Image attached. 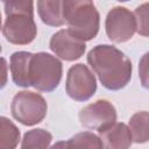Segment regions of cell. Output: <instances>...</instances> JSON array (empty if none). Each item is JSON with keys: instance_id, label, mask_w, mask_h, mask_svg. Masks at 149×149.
<instances>
[{"instance_id": "1", "label": "cell", "mask_w": 149, "mask_h": 149, "mask_svg": "<svg viewBox=\"0 0 149 149\" xmlns=\"http://www.w3.org/2000/svg\"><path fill=\"white\" fill-rule=\"evenodd\" d=\"M87 63L98 76L102 86L109 91H119L132 79L130 59L111 44H98L87 54Z\"/></svg>"}, {"instance_id": "2", "label": "cell", "mask_w": 149, "mask_h": 149, "mask_svg": "<svg viewBox=\"0 0 149 149\" xmlns=\"http://www.w3.org/2000/svg\"><path fill=\"white\" fill-rule=\"evenodd\" d=\"M63 16L71 33L85 42L99 33L100 15L93 0H63Z\"/></svg>"}, {"instance_id": "3", "label": "cell", "mask_w": 149, "mask_h": 149, "mask_svg": "<svg viewBox=\"0 0 149 149\" xmlns=\"http://www.w3.org/2000/svg\"><path fill=\"white\" fill-rule=\"evenodd\" d=\"M63 74L62 62L51 54H33L29 68L30 86L41 92H51L58 87Z\"/></svg>"}, {"instance_id": "4", "label": "cell", "mask_w": 149, "mask_h": 149, "mask_svg": "<svg viewBox=\"0 0 149 149\" xmlns=\"http://www.w3.org/2000/svg\"><path fill=\"white\" fill-rule=\"evenodd\" d=\"M10 112L13 118L23 126H35L44 120L48 105L40 93L20 91L12 100Z\"/></svg>"}, {"instance_id": "5", "label": "cell", "mask_w": 149, "mask_h": 149, "mask_svg": "<svg viewBox=\"0 0 149 149\" xmlns=\"http://www.w3.org/2000/svg\"><path fill=\"white\" fill-rule=\"evenodd\" d=\"M65 91L76 101H87L97 91V79L87 65L78 63L72 65L66 74Z\"/></svg>"}, {"instance_id": "6", "label": "cell", "mask_w": 149, "mask_h": 149, "mask_svg": "<svg viewBox=\"0 0 149 149\" xmlns=\"http://www.w3.org/2000/svg\"><path fill=\"white\" fill-rule=\"evenodd\" d=\"M2 34L9 43L15 45H27L31 43L37 35L34 14L14 13L6 15Z\"/></svg>"}, {"instance_id": "7", "label": "cell", "mask_w": 149, "mask_h": 149, "mask_svg": "<svg viewBox=\"0 0 149 149\" xmlns=\"http://www.w3.org/2000/svg\"><path fill=\"white\" fill-rule=\"evenodd\" d=\"M106 35L113 43H125L129 41L136 31V19L126 7L116 6L112 8L105 20Z\"/></svg>"}, {"instance_id": "8", "label": "cell", "mask_w": 149, "mask_h": 149, "mask_svg": "<svg viewBox=\"0 0 149 149\" xmlns=\"http://www.w3.org/2000/svg\"><path fill=\"white\" fill-rule=\"evenodd\" d=\"M116 109L106 99H99L79 112V121L83 127L91 130L101 132L116 121Z\"/></svg>"}, {"instance_id": "9", "label": "cell", "mask_w": 149, "mask_h": 149, "mask_svg": "<svg viewBox=\"0 0 149 149\" xmlns=\"http://www.w3.org/2000/svg\"><path fill=\"white\" fill-rule=\"evenodd\" d=\"M49 48L58 58L66 62H73L84 55L86 50V43L73 35L68 28L61 29L51 36Z\"/></svg>"}, {"instance_id": "10", "label": "cell", "mask_w": 149, "mask_h": 149, "mask_svg": "<svg viewBox=\"0 0 149 149\" xmlns=\"http://www.w3.org/2000/svg\"><path fill=\"white\" fill-rule=\"evenodd\" d=\"M104 148L108 149H126L132 146L133 136L127 125L122 122H114L109 127L99 132Z\"/></svg>"}, {"instance_id": "11", "label": "cell", "mask_w": 149, "mask_h": 149, "mask_svg": "<svg viewBox=\"0 0 149 149\" xmlns=\"http://www.w3.org/2000/svg\"><path fill=\"white\" fill-rule=\"evenodd\" d=\"M33 54L29 51H16L13 52L9 59V70L12 79L16 86L29 87V68Z\"/></svg>"}, {"instance_id": "12", "label": "cell", "mask_w": 149, "mask_h": 149, "mask_svg": "<svg viewBox=\"0 0 149 149\" xmlns=\"http://www.w3.org/2000/svg\"><path fill=\"white\" fill-rule=\"evenodd\" d=\"M37 13L42 22L50 27L65 23L63 16V0H37Z\"/></svg>"}, {"instance_id": "13", "label": "cell", "mask_w": 149, "mask_h": 149, "mask_svg": "<svg viewBox=\"0 0 149 149\" xmlns=\"http://www.w3.org/2000/svg\"><path fill=\"white\" fill-rule=\"evenodd\" d=\"M128 127L130 129L133 141L135 143H146L149 141V112L140 111L134 113L130 119Z\"/></svg>"}, {"instance_id": "14", "label": "cell", "mask_w": 149, "mask_h": 149, "mask_svg": "<svg viewBox=\"0 0 149 149\" xmlns=\"http://www.w3.org/2000/svg\"><path fill=\"white\" fill-rule=\"evenodd\" d=\"M20 141V130L6 116H0V148L14 149Z\"/></svg>"}, {"instance_id": "15", "label": "cell", "mask_w": 149, "mask_h": 149, "mask_svg": "<svg viewBox=\"0 0 149 149\" xmlns=\"http://www.w3.org/2000/svg\"><path fill=\"white\" fill-rule=\"evenodd\" d=\"M52 141V135L45 129L42 128H35L31 130H28L22 139L21 148L22 149H44L50 147Z\"/></svg>"}, {"instance_id": "16", "label": "cell", "mask_w": 149, "mask_h": 149, "mask_svg": "<svg viewBox=\"0 0 149 149\" xmlns=\"http://www.w3.org/2000/svg\"><path fill=\"white\" fill-rule=\"evenodd\" d=\"M59 146H64L66 148H94V149L104 148V143H102L101 139L91 132L78 133V134L73 135L68 142L58 143V144H55L52 147L56 148Z\"/></svg>"}, {"instance_id": "17", "label": "cell", "mask_w": 149, "mask_h": 149, "mask_svg": "<svg viewBox=\"0 0 149 149\" xmlns=\"http://www.w3.org/2000/svg\"><path fill=\"white\" fill-rule=\"evenodd\" d=\"M134 15L136 19V31L139 35L149 37V2H144L136 7Z\"/></svg>"}, {"instance_id": "18", "label": "cell", "mask_w": 149, "mask_h": 149, "mask_svg": "<svg viewBox=\"0 0 149 149\" xmlns=\"http://www.w3.org/2000/svg\"><path fill=\"white\" fill-rule=\"evenodd\" d=\"M139 78L142 87L149 90V51L146 52L139 62Z\"/></svg>"}, {"instance_id": "19", "label": "cell", "mask_w": 149, "mask_h": 149, "mask_svg": "<svg viewBox=\"0 0 149 149\" xmlns=\"http://www.w3.org/2000/svg\"><path fill=\"white\" fill-rule=\"evenodd\" d=\"M116 1H119V2H126V1H129V0H116Z\"/></svg>"}, {"instance_id": "20", "label": "cell", "mask_w": 149, "mask_h": 149, "mask_svg": "<svg viewBox=\"0 0 149 149\" xmlns=\"http://www.w3.org/2000/svg\"><path fill=\"white\" fill-rule=\"evenodd\" d=\"M2 1H5V0H2Z\"/></svg>"}]
</instances>
